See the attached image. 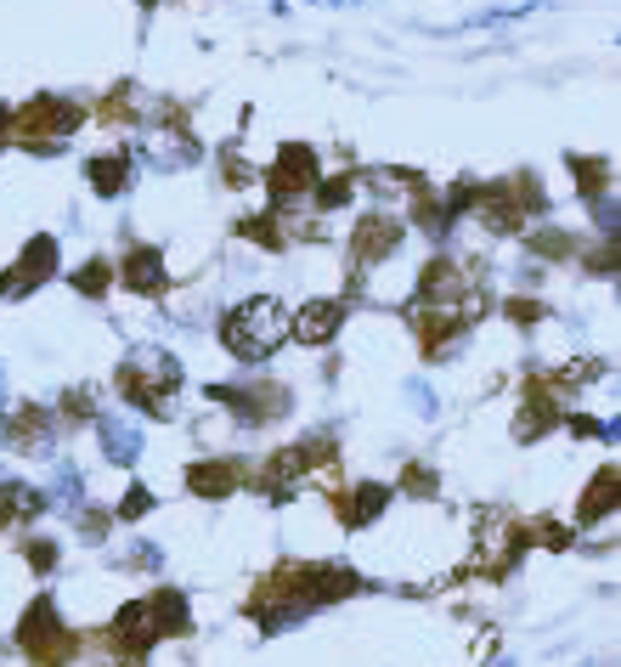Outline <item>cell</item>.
Here are the masks:
<instances>
[{
  "label": "cell",
  "mask_w": 621,
  "mask_h": 667,
  "mask_svg": "<svg viewBox=\"0 0 621 667\" xmlns=\"http://www.w3.org/2000/svg\"><path fill=\"white\" fill-rule=\"evenodd\" d=\"M289 322H295L289 306L271 300V295H260V300H244V306L221 322V340H226V351L237 362H266L282 340H289Z\"/></svg>",
  "instance_id": "cell-1"
},
{
  "label": "cell",
  "mask_w": 621,
  "mask_h": 667,
  "mask_svg": "<svg viewBox=\"0 0 621 667\" xmlns=\"http://www.w3.org/2000/svg\"><path fill=\"white\" fill-rule=\"evenodd\" d=\"M175 385H181V362H175L170 351H136V357L119 362V391H125V402H136L141 413H159V419H164Z\"/></svg>",
  "instance_id": "cell-2"
},
{
  "label": "cell",
  "mask_w": 621,
  "mask_h": 667,
  "mask_svg": "<svg viewBox=\"0 0 621 667\" xmlns=\"http://www.w3.org/2000/svg\"><path fill=\"white\" fill-rule=\"evenodd\" d=\"M18 639H23V650H29L34 661H45V667H52V661H63V656L74 650L68 628L57 623V600H52V594L29 605V616L18 623Z\"/></svg>",
  "instance_id": "cell-3"
},
{
  "label": "cell",
  "mask_w": 621,
  "mask_h": 667,
  "mask_svg": "<svg viewBox=\"0 0 621 667\" xmlns=\"http://www.w3.org/2000/svg\"><path fill=\"white\" fill-rule=\"evenodd\" d=\"M7 447H18V453H52V447H57V424H52V413L23 407L18 419H7Z\"/></svg>",
  "instance_id": "cell-4"
},
{
  "label": "cell",
  "mask_w": 621,
  "mask_h": 667,
  "mask_svg": "<svg viewBox=\"0 0 621 667\" xmlns=\"http://www.w3.org/2000/svg\"><path fill=\"white\" fill-rule=\"evenodd\" d=\"M79 119H85V114H79L68 97H34V103L18 114V125H23V130H52V136H74V130H79Z\"/></svg>",
  "instance_id": "cell-5"
},
{
  "label": "cell",
  "mask_w": 621,
  "mask_h": 667,
  "mask_svg": "<svg viewBox=\"0 0 621 667\" xmlns=\"http://www.w3.org/2000/svg\"><path fill=\"white\" fill-rule=\"evenodd\" d=\"M97 436H103V453H108V464H119V469H136V458H141V431L130 419H119V413H97Z\"/></svg>",
  "instance_id": "cell-6"
},
{
  "label": "cell",
  "mask_w": 621,
  "mask_h": 667,
  "mask_svg": "<svg viewBox=\"0 0 621 667\" xmlns=\"http://www.w3.org/2000/svg\"><path fill=\"white\" fill-rule=\"evenodd\" d=\"M311 181H317L311 148H282V153H277V170H271V193H277V204H289L295 193H306Z\"/></svg>",
  "instance_id": "cell-7"
},
{
  "label": "cell",
  "mask_w": 621,
  "mask_h": 667,
  "mask_svg": "<svg viewBox=\"0 0 621 667\" xmlns=\"http://www.w3.org/2000/svg\"><path fill=\"white\" fill-rule=\"evenodd\" d=\"M340 300H311L306 311H295V322H289V340H300V346H322V340H333V328H340Z\"/></svg>",
  "instance_id": "cell-8"
},
{
  "label": "cell",
  "mask_w": 621,
  "mask_h": 667,
  "mask_svg": "<svg viewBox=\"0 0 621 667\" xmlns=\"http://www.w3.org/2000/svg\"><path fill=\"white\" fill-rule=\"evenodd\" d=\"M45 509L40 487L29 481H0V527H18V520H34Z\"/></svg>",
  "instance_id": "cell-9"
},
{
  "label": "cell",
  "mask_w": 621,
  "mask_h": 667,
  "mask_svg": "<svg viewBox=\"0 0 621 667\" xmlns=\"http://www.w3.org/2000/svg\"><path fill=\"white\" fill-rule=\"evenodd\" d=\"M136 295H159L164 289V261H159V250H136V255H125V272H119Z\"/></svg>",
  "instance_id": "cell-10"
},
{
  "label": "cell",
  "mask_w": 621,
  "mask_h": 667,
  "mask_svg": "<svg viewBox=\"0 0 621 667\" xmlns=\"http://www.w3.org/2000/svg\"><path fill=\"white\" fill-rule=\"evenodd\" d=\"M85 170H90V187H97L103 199L125 193V181H130V159L125 153H103V159H90Z\"/></svg>",
  "instance_id": "cell-11"
},
{
  "label": "cell",
  "mask_w": 621,
  "mask_h": 667,
  "mask_svg": "<svg viewBox=\"0 0 621 667\" xmlns=\"http://www.w3.org/2000/svg\"><path fill=\"white\" fill-rule=\"evenodd\" d=\"M396 237H401L396 221H367V226H362V244H356V261L367 266V255H378V250L390 255V250H396Z\"/></svg>",
  "instance_id": "cell-12"
},
{
  "label": "cell",
  "mask_w": 621,
  "mask_h": 667,
  "mask_svg": "<svg viewBox=\"0 0 621 667\" xmlns=\"http://www.w3.org/2000/svg\"><path fill=\"white\" fill-rule=\"evenodd\" d=\"M588 493H593V498L582 504V527H593V520H599L604 509H615V469H599Z\"/></svg>",
  "instance_id": "cell-13"
},
{
  "label": "cell",
  "mask_w": 621,
  "mask_h": 667,
  "mask_svg": "<svg viewBox=\"0 0 621 667\" xmlns=\"http://www.w3.org/2000/svg\"><path fill=\"white\" fill-rule=\"evenodd\" d=\"M390 504V487H356V504H351V527H367V520Z\"/></svg>",
  "instance_id": "cell-14"
},
{
  "label": "cell",
  "mask_w": 621,
  "mask_h": 667,
  "mask_svg": "<svg viewBox=\"0 0 621 667\" xmlns=\"http://www.w3.org/2000/svg\"><path fill=\"white\" fill-rule=\"evenodd\" d=\"M57 504H68V509L85 504V475H79V464H57Z\"/></svg>",
  "instance_id": "cell-15"
},
{
  "label": "cell",
  "mask_w": 621,
  "mask_h": 667,
  "mask_svg": "<svg viewBox=\"0 0 621 667\" xmlns=\"http://www.w3.org/2000/svg\"><path fill=\"white\" fill-rule=\"evenodd\" d=\"M407 396H413V407H418L424 419H436V413H441V402H436V391H424V385H418V379H413V385H407Z\"/></svg>",
  "instance_id": "cell-16"
},
{
  "label": "cell",
  "mask_w": 621,
  "mask_h": 667,
  "mask_svg": "<svg viewBox=\"0 0 621 667\" xmlns=\"http://www.w3.org/2000/svg\"><path fill=\"white\" fill-rule=\"evenodd\" d=\"M148 509H153L148 487H130V498H125V509H119V515H125V520H136V515H148Z\"/></svg>",
  "instance_id": "cell-17"
},
{
  "label": "cell",
  "mask_w": 621,
  "mask_h": 667,
  "mask_svg": "<svg viewBox=\"0 0 621 667\" xmlns=\"http://www.w3.org/2000/svg\"><path fill=\"white\" fill-rule=\"evenodd\" d=\"M52 560H57L52 543H34V565H40V571H52Z\"/></svg>",
  "instance_id": "cell-18"
},
{
  "label": "cell",
  "mask_w": 621,
  "mask_h": 667,
  "mask_svg": "<svg viewBox=\"0 0 621 667\" xmlns=\"http://www.w3.org/2000/svg\"><path fill=\"white\" fill-rule=\"evenodd\" d=\"M12 407V391H7V373H0V413H7Z\"/></svg>",
  "instance_id": "cell-19"
},
{
  "label": "cell",
  "mask_w": 621,
  "mask_h": 667,
  "mask_svg": "<svg viewBox=\"0 0 621 667\" xmlns=\"http://www.w3.org/2000/svg\"><path fill=\"white\" fill-rule=\"evenodd\" d=\"M492 667H514V661H508V656H497V661H492Z\"/></svg>",
  "instance_id": "cell-20"
}]
</instances>
